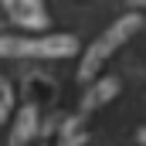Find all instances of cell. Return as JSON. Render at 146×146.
<instances>
[{"label": "cell", "instance_id": "obj_1", "mask_svg": "<svg viewBox=\"0 0 146 146\" xmlns=\"http://www.w3.org/2000/svg\"><path fill=\"white\" fill-rule=\"evenodd\" d=\"M75 37L48 34V37H0V54H17V58H61L75 54Z\"/></svg>", "mask_w": 146, "mask_h": 146}, {"label": "cell", "instance_id": "obj_2", "mask_svg": "<svg viewBox=\"0 0 146 146\" xmlns=\"http://www.w3.org/2000/svg\"><path fill=\"white\" fill-rule=\"evenodd\" d=\"M136 27H139V17H136V14H133V17H122L119 24H112L109 31H106V34H102L95 44H92V48H88V54H85L82 72H78V75H82V78H92V75L99 72V65H102V61H106L112 51H115V48H119L126 37L136 31Z\"/></svg>", "mask_w": 146, "mask_h": 146}, {"label": "cell", "instance_id": "obj_3", "mask_svg": "<svg viewBox=\"0 0 146 146\" xmlns=\"http://www.w3.org/2000/svg\"><path fill=\"white\" fill-rule=\"evenodd\" d=\"M3 10H7L10 21L21 24V27H31V31L48 27V14H44L41 0H3Z\"/></svg>", "mask_w": 146, "mask_h": 146}]
</instances>
